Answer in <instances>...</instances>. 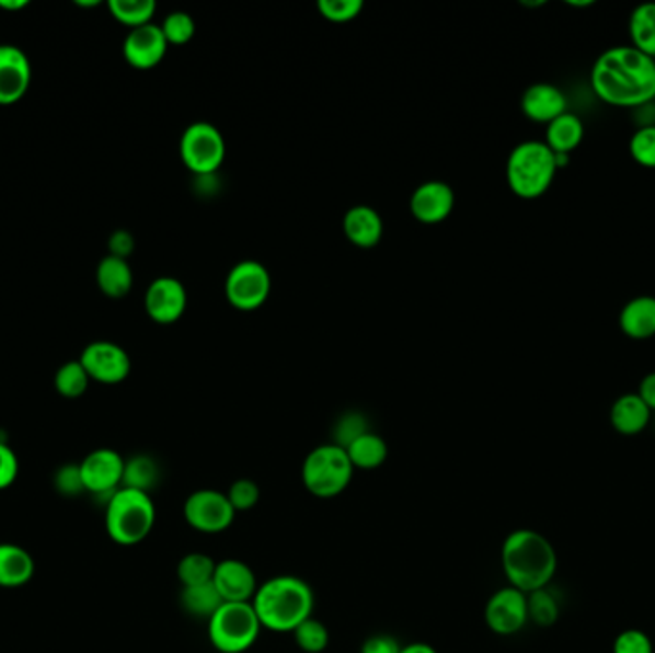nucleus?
<instances>
[{"instance_id":"33","label":"nucleus","mask_w":655,"mask_h":653,"mask_svg":"<svg viewBox=\"0 0 655 653\" xmlns=\"http://www.w3.org/2000/svg\"><path fill=\"white\" fill-rule=\"evenodd\" d=\"M527 609H529V621L539 627H552L560 619V600L556 594L550 591V586L527 594Z\"/></svg>"},{"instance_id":"35","label":"nucleus","mask_w":655,"mask_h":653,"mask_svg":"<svg viewBox=\"0 0 655 653\" xmlns=\"http://www.w3.org/2000/svg\"><path fill=\"white\" fill-rule=\"evenodd\" d=\"M161 30H163L169 45H184L194 37L196 23L188 12L176 10V12L165 15V20L161 23Z\"/></svg>"},{"instance_id":"9","label":"nucleus","mask_w":655,"mask_h":653,"mask_svg":"<svg viewBox=\"0 0 655 653\" xmlns=\"http://www.w3.org/2000/svg\"><path fill=\"white\" fill-rule=\"evenodd\" d=\"M183 514L186 524L204 535L225 532L237 519V509L232 508L227 493L215 489L192 493L184 502Z\"/></svg>"},{"instance_id":"7","label":"nucleus","mask_w":655,"mask_h":653,"mask_svg":"<svg viewBox=\"0 0 655 653\" xmlns=\"http://www.w3.org/2000/svg\"><path fill=\"white\" fill-rule=\"evenodd\" d=\"M260 617L252 602H225L207 621V637L221 653H244L260 639Z\"/></svg>"},{"instance_id":"18","label":"nucleus","mask_w":655,"mask_h":653,"mask_svg":"<svg viewBox=\"0 0 655 653\" xmlns=\"http://www.w3.org/2000/svg\"><path fill=\"white\" fill-rule=\"evenodd\" d=\"M455 207V191L443 181L420 184L411 198V211L416 219L434 225L449 217Z\"/></svg>"},{"instance_id":"31","label":"nucleus","mask_w":655,"mask_h":653,"mask_svg":"<svg viewBox=\"0 0 655 653\" xmlns=\"http://www.w3.org/2000/svg\"><path fill=\"white\" fill-rule=\"evenodd\" d=\"M107 8L117 22L135 30L146 23H152L158 7L153 0H110Z\"/></svg>"},{"instance_id":"41","label":"nucleus","mask_w":655,"mask_h":653,"mask_svg":"<svg viewBox=\"0 0 655 653\" xmlns=\"http://www.w3.org/2000/svg\"><path fill=\"white\" fill-rule=\"evenodd\" d=\"M613 653H654V644L648 634L639 629H627L619 632L618 639L613 640Z\"/></svg>"},{"instance_id":"1","label":"nucleus","mask_w":655,"mask_h":653,"mask_svg":"<svg viewBox=\"0 0 655 653\" xmlns=\"http://www.w3.org/2000/svg\"><path fill=\"white\" fill-rule=\"evenodd\" d=\"M590 84L610 106H648L655 99V60L634 46H613L596 58Z\"/></svg>"},{"instance_id":"20","label":"nucleus","mask_w":655,"mask_h":653,"mask_svg":"<svg viewBox=\"0 0 655 653\" xmlns=\"http://www.w3.org/2000/svg\"><path fill=\"white\" fill-rule=\"evenodd\" d=\"M619 328L627 337L636 340V342L654 337L655 297L639 296L631 299V301H627L621 312H619Z\"/></svg>"},{"instance_id":"16","label":"nucleus","mask_w":655,"mask_h":653,"mask_svg":"<svg viewBox=\"0 0 655 653\" xmlns=\"http://www.w3.org/2000/svg\"><path fill=\"white\" fill-rule=\"evenodd\" d=\"M168 46L161 25L146 23L129 31L123 43V56L133 68L152 69L165 58Z\"/></svg>"},{"instance_id":"28","label":"nucleus","mask_w":655,"mask_h":653,"mask_svg":"<svg viewBox=\"0 0 655 653\" xmlns=\"http://www.w3.org/2000/svg\"><path fill=\"white\" fill-rule=\"evenodd\" d=\"M629 33L634 48L655 60V2H642L629 18Z\"/></svg>"},{"instance_id":"13","label":"nucleus","mask_w":655,"mask_h":653,"mask_svg":"<svg viewBox=\"0 0 655 653\" xmlns=\"http://www.w3.org/2000/svg\"><path fill=\"white\" fill-rule=\"evenodd\" d=\"M485 623L501 637H512L521 631L529 623L527 594L510 585L496 591L485 606Z\"/></svg>"},{"instance_id":"2","label":"nucleus","mask_w":655,"mask_h":653,"mask_svg":"<svg viewBox=\"0 0 655 653\" xmlns=\"http://www.w3.org/2000/svg\"><path fill=\"white\" fill-rule=\"evenodd\" d=\"M501 560L510 586L526 594L550 586L558 571L552 542L533 529L512 531L504 540Z\"/></svg>"},{"instance_id":"17","label":"nucleus","mask_w":655,"mask_h":653,"mask_svg":"<svg viewBox=\"0 0 655 653\" xmlns=\"http://www.w3.org/2000/svg\"><path fill=\"white\" fill-rule=\"evenodd\" d=\"M214 585L222 602H252L257 593V577L252 568L242 560H222L215 568Z\"/></svg>"},{"instance_id":"38","label":"nucleus","mask_w":655,"mask_h":653,"mask_svg":"<svg viewBox=\"0 0 655 653\" xmlns=\"http://www.w3.org/2000/svg\"><path fill=\"white\" fill-rule=\"evenodd\" d=\"M227 496L237 512H248V509L255 508L260 502V485L253 479H238L230 485Z\"/></svg>"},{"instance_id":"47","label":"nucleus","mask_w":655,"mask_h":653,"mask_svg":"<svg viewBox=\"0 0 655 653\" xmlns=\"http://www.w3.org/2000/svg\"><path fill=\"white\" fill-rule=\"evenodd\" d=\"M27 4H30L27 0H0V8L8 10V12H18V10H23V8L27 7Z\"/></svg>"},{"instance_id":"29","label":"nucleus","mask_w":655,"mask_h":653,"mask_svg":"<svg viewBox=\"0 0 655 653\" xmlns=\"http://www.w3.org/2000/svg\"><path fill=\"white\" fill-rule=\"evenodd\" d=\"M160 463L156 462L152 456L137 455L125 460L122 486L150 494V491L160 483Z\"/></svg>"},{"instance_id":"21","label":"nucleus","mask_w":655,"mask_h":653,"mask_svg":"<svg viewBox=\"0 0 655 653\" xmlns=\"http://www.w3.org/2000/svg\"><path fill=\"white\" fill-rule=\"evenodd\" d=\"M650 420H652V411L639 393H625L611 404V426L625 437L642 434L648 427Z\"/></svg>"},{"instance_id":"12","label":"nucleus","mask_w":655,"mask_h":653,"mask_svg":"<svg viewBox=\"0 0 655 653\" xmlns=\"http://www.w3.org/2000/svg\"><path fill=\"white\" fill-rule=\"evenodd\" d=\"M81 365L92 381L115 386L130 374L129 353L114 342H92L81 353Z\"/></svg>"},{"instance_id":"8","label":"nucleus","mask_w":655,"mask_h":653,"mask_svg":"<svg viewBox=\"0 0 655 653\" xmlns=\"http://www.w3.org/2000/svg\"><path fill=\"white\" fill-rule=\"evenodd\" d=\"M227 156L221 130L214 123L196 122L181 137V158L194 175H215Z\"/></svg>"},{"instance_id":"23","label":"nucleus","mask_w":655,"mask_h":653,"mask_svg":"<svg viewBox=\"0 0 655 653\" xmlns=\"http://www.w3.org/2000/svg\"><path fill=\"white\" fill-rule=\"evenodd\" d=\"M35 575L33 555L12 542H0V586L18 588L27 585Z\"/></svg>"},{"instance_id":"34","label":"nucleus","mask_w":655,"mask_h":653,"mask_svg":"<svg viewBox=\"0 0 655 653\" xmlns=\"http://www.w3.org/2000/svg\"><path fill=\"white\" fill-rule=\"evenodd\" d=\"M294 640L306 653H322L330 644V631L322 621L309 617L294 631Z\"/></svg>"},{"instance_id":"26","label":"nucleus","mask_w":655,"mask_h":653,"mask_svg":"<svg viewBox=\"0 0 655 653\" xmlns=\"http://www.w3.org/2000/svg\"><path fill=\"white\" fill-rule=\"evenodd\" d=\"M345 450H347L355 470H376L388 460L389 456L388 443L374 432H368L363 437H358L357 440H353Z\"/></svg>"},{"instance_id":"11","label":"nucleus","mask_w":655,"mask_h":653,"mask_svg":"<svg viewBox=\"0 0 655 653\" xmlns=\"http://www.w3.org/2000/svg\"><path fill=\"white\" fill-rule=\"evenodd\" d=\"M79 468H81L84 491L104 499V506L122 489L125 458L114 448L92 450L91 455L84 456Z\"/></svg>"},{"instance_id":"22","label":"nucleus","mask_w":655,"mask_h":653,"mask_svg":"<svg viewBox=\"0 0 655 653\" xmlns=\"http://www.w3.org/2000/svg\"><path fill=\"white\" fill-rule=\"evenodd\" d=\"M343 232L358 248H374L383 234V220L374 207H351L343 215Z\"/></svg>"},{"instance_id":"14","label":"nucleus","mask_w":655,"mask_h":653,"mask_svg":"<svg viewBox=\"0 0 655 653\" xmlns=\"http://www.w3.org/2000/svg\"><path fill=\"white\" fill-rule=\"evenodd\" d=\"M188 303L186 288L175 276H160L148 286L145 309L158 324H173L183 317Z\"/></svg>"},{"instance_id":"5","label":"nucleus","mask_w":655,"mask_h":653,"mask_svg":"<svg viewBox=\"0 0 655 653\" xmlns=\"http://www.w3.org/2000/svg\"><path fill=\"white\" fill-rule=\"evenodd\" d=\"M153 525L156 504L148 493L122 486L106 504V531L119 547L140 545Z\"/></svg>"},{"instance_id":"10","label":"nucleus","mask_w":655,"mask_h":653,"mask_svg":"<svg viewBox=\"0 0 655 653\" xmlns=\"http://www.w3.org/2000/svg\"><path fill=\"white\" fill-rule=\"evenodd\" d=\"M225 291L232 307L240 311H253L267 301L271 294V273L260 261H240L238 265L232 266L227 276Z\"/></svg>"},{"instance_id":"39","label":"nucleus","mask_w":655,"mask_h":653,"mask_svg":"<svg viewBox=\"0 0 655 653\" xmlns=\"http://www.w3.org/2000/svg\"><path fill=\"white\" fill-rule=\"evenodd\" d=\"M363 0H321L319 10L330 22L343 23L355 20L363 12Z\"/></svg>"},{"instance_id":"45","label":"nucleus","mask_w":655,"mask_h":653,"mask_svg":"<svg viewBox=\"0 0 655 653\" xmlns=\"http://www.w3.org/2000/svg\"><path fill=\"white\" fill-rule=\"evenodd\" d=\"M639 397L648 404L650 411H655V373H650L642 378L639 386Z\"/></svg>"},{"instance_id":"19","label":"nucleus","mask_w":655,"mask_h":653,"mask_svg":"<svg viewBox=\"0 0 655 653\" xmlns=\"http://www.w3.org/2000/svg\"><path fill=\"white\" fill-rule=\"evenodd\" d=\"M521 112L531 122L549 125L567 112V96L556 84L535 83L521 96Z\"/></svg>"},{"instance_id":"24","label":"nucleus","mask_w":655,"mask_h":653,"mask_svg":"<svg viewBox=\"0 0 655 653\" xmlns=\"http://www.w3.org/2000/svg\"><path fill=\"white\" fill-rule=\"evenodd\" d=\"M585 138V125L579 115L565 112V114L556 117L554 122L547 125V145L554 153H570L579 148L581 142Z\"/></svg>"},{"instance_id":"30","label":"nucleus","mask_w":655,"mask_h":653,"mask_svg":"<svg viewBox=\"0 0 655 653\" xmlns=\"http://www.w3.org/2000/svg\"><path fill=\"white\" fill-rule=\"evenodd\" d=\"M215 568H217V563L214 562L211 555L191 552V554L183 555L176 565V577L181 581L183 588L206 585L214 581Z\"/></svg>"},{"instance_id":"4","label":"nucleus","mask_w":655,"mask_h":653,"mask_svg":"<svg viewBox=\"0 0 655 653\" xmlns=\"http://www.w3.org/2000/svg\"><path fill=\"white\" fill-rule=\"evenodd\" d=\"M556 173V153L542 140L519 142L506 161V181L512 192L524 199L541 198Z\"/></svg>"},{"instance_id":"42","label":"nucleus","mask_w":655,"mask_h":653,"mask_svg":"<svg viewBox=\"0 0 655 653\" xmlns=\"http://www.w3.org/2000/svg\"><path fill=\"white\" fill-rule=\"evenodd\" d=\"M18 473H20L18 456L7 443L0 440V491L14 485Z\"/></svg>"},{"instance_id":"15","label":"nucleus","mask_w":655,"mask_h":653,"mask_svg":"<svg viewBox=\"0 0 655 653\" xmlns=\"http://www.w3.org/2000/svg\"><path fill=\"white\" fill-rule=\"evenodd\" d=\"M31 77L27 54L14 45H0V106L20 102L30 91Z\"/></svg>"},{"instance_id":"46","label":"nucleus","mask_w":655,"mask_h":653,"mask_svg":"<svg viewBox=\"0 0 655 653\" xmlns=\"http://www.w3.org/2000/svg\"><path fill=\"white\" fill-rule=\"evenodd\" d=\"M399 653H437V650L429 646V644H424V642H412L409 646L401 648Z\"/></svg>"},{"instance_id":"37","label":"nucleus","mask_w":655,"mask_h":653,"mask_svg":"<svg viewBox=\"0 0 655 653\" xmlns=\"http://www.w3.org/2000/svg\"><path fill=\"white\" fill-rule=\"evenodd\" d=\"M629 152L642 168L655 169V123L636 129L629 142Z\"/></svg>"},{"instance_id":"25","label":"nucleus","mask_w":655,"mask_h":653,"mask_svg":"<svg viewBox=\"0 0 655 653\" xmlns=\"http://www.w3.org/2000/svg\"><path fill=\"white\" fill-rule=\"evenodd\" d=\"M96 282L104 296L122 299L133 288V268L127 263V259L106 255L96 268Z\"/></svg>"},{"instance_id":"32","label":"nucleus","mask_w":655,"mask_h":653,"mask_svg":"<svg viewBox=\"0 0 655 653\" xmlns=\"http://www.w3.org/2000/svg\"><path fill=\"white\" fill-rule=\"evenodd\" d=\"M91 381L81 360H69L66 365H61L54 376V388L66 399H79L87 393Z\"/></svg>"},{"instance_id":"6","label":"nucleus","mask_w":655,"mask_h":653,"mask_svg":"<svg viewBox=\"0 0 655 653\" xmlns=\"http://www.w3.org/2000/svg\"><path fill=\"white\" fill-rule=\"evenodd\" d=\"M355 466L345 448L328 443L313 448L301 468V481L317 499H334L351 485Z\"/></svg>"},{"instance_id":"36","label":"nucleus","mask_w":655,"mask_h":653,"mask_svg":"<svg viewBox=\"0 0 655 653\" xmlns=\"http://www.w3.org/2000/svg\"><path fill=\"white\" fill-rule=\"evenodd\" d=\"M368 432H370V426H368V420L365 419V414H360V412H345L335 422L334 443L342 448H347L353 440H357L358 437H363Z\"/></svg>"},{"instance_id":"3","label":"nucleus","mask_w":655,"mask_h":653,"mask_svg":"<svg viewBox=\"0 0 655 653\" xmlns=\"http://www.w3.org/2000/svg\"><path fill=\"white\" fill-rule=\"evenodd\" d=\"M252 604L263 629L294 632L299 625L313 617L314 593L301 577L276 575L260 585Z\"/></svg>"},{"instance_id":"44","label":"nucleus","mask_w":655,"mask_h":653,"mask_svg":"<svg viewBox=\"0 0 655 653\" xmlns=\"http://www.w3.org/2000/svg\"><path fill=\"white\" fill-rule=\"evenodd\" d=\"M135 250V240L127 230H117L110 238V255L127 259Z\"/></svg>"},{"instance_id":"43","label":"nucleus","mask_w":655,"mask_h":653,"mask_svg":"<svg viewBox=\"0 0 655 653\" xmlns=\"http://www.w3.org/2000/svg\"><path fill=\"white\" fill-rule=\"evenodd\" d=\"M401 648L397 639L389 634H374L363 644L360 653H399Z\"/></svg>"},{"instance_id":"27","label":"nucleus","mask_w":655,"mask_h":653,"mask_svg":"<svg viewBox=\"0 0 655 653\" xmlns=\"http://www.w3.org/2000/svg\"><path fill=\"white\" fill-rule=\"evenodd\" d=\"M222 604L225 602H222L219 591L215 588L214 581L206 585L186 586L181 593V606L188 616L196 617V619L209 621L219 611Z\"/></svg>"},{"instance_id":"40","label":"nucleus","mask_w":655,"mask_h":653,"mask_svg":"<svg viewBox=\"0 0 655 653\" xmlns=\"http://www.w3.org/2000/svg\"><path fill=\"white\" fill-rule=\"evenodd\" d=\"M54 486L64 496H79V494L87 493L79 463H66L58 468V471L54 473Z\"/></svg>"}]
</instances>
